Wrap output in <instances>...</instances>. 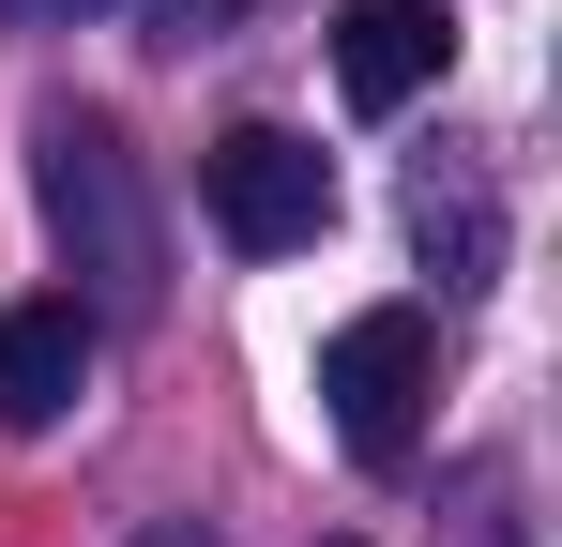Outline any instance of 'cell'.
Listing matches in <instances>:
<instances>
[{
    "label": "cell",
    "instance_id": "6da1fadb",
    "mask_svg": "<svg viewBox=\"0 0 562 547\" xmlns=\"http://www.w3.org/2000/svg\"><path fill=\"white\" fill-rule=\"evenodd\" d=\"M31 182H46L61 259L92 274L106 304H153V289H168V228H153V182H137V153H122V122L61 107V122L31 137Z\"/></svg>",
    "mask_w": 562,
    "mask_h": 547
},
{
    "label": "cell",
    "instance_id": "7a4b0ae2",
    "mask_svg": "<svg viewBox=\"0 0 562 547\" xmlns=\"http://www.w3.org/2000/svg\"><path fill=\"white\" fill-rule=\"evenodd\" d=\"M426 395H441V335H426V304H366V320H335V350H319V411H335V442L395 471V456L426 442Z\"/></svg>",
    "mask_w": 562,
    "mask_h": 547
},
{
    "label": "cell",
    "instance_id": "3957f363",
    "mask_svg": "<svg viewBox=\"0 0 562 547\" xmlns=\"http://www.w3.org/2000/svg\"><path fill=\"white\" fill-rule=\"evenodd\" d=\"M198 198H213V228H228L244 259H289V244L335 228V168H319V137H289V122H228V137L198 153Z\"/></svg>",
    "mask_w": 562,
    "mask_h": 547
},
{
    "label": "cell",
    "instance_id": "277c9868",
    "mask_svg": "<svg viewBox=\"0 0 562 547\" xmlns=\"http://www.w3.org/2000/svg\"><path fill=\"white\" fill-rule=\"evenodd\" d=\"M77 395H92V304L77 289L0 304V442H46Z\"/></svg>",
    "mask_w": 562,
    "mask_h": 547
},
{
    "label": "cell",
    "instance_id": "5b68a950",
    "mask_svg": "<svg viewBox=\"0 0 562 547\" xmlns=\"http://www.w3.org/2000/svg\"><path fill=\"white\" fill-rule=\"evenodd\" d=\"M441 62H457V0H350V15H335V91H350L366 122H395Z\"/></svg>",
    "mask_w": 562,
    "mask_h": 547
},
{
    "label": "cell",
    "instance_id": "8992f818",
    "mask_svg": "<svg viewBox=\"0 0 562 547\" xmlns=\"http://www.w3.org/2000/svg\"><path fill=\"white\" fill-rule=\"evenodd\" d=\"M15 15H92V0H15Z\"/></svg>",
    "mask_w": 562,
    "mask_h": 547
}]
</instances>
